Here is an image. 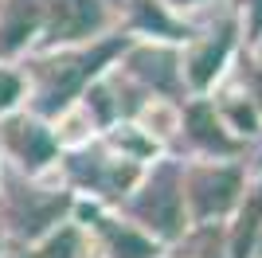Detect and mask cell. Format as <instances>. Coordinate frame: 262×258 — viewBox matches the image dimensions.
<instances>
[{
	"label": "cell",
	"instance_id": "15",
	"mask_svg": "<svg viewBox=\"0 0 262 258\" xmlns=\"http://www.w3.org/2000/svg\"><path fill=\"white\" fill-rule=\"evenodd\" d=\"M258 90H262V75H258Z\"/></svg>",
	"mask_w": 262,
	"mask_h": 258
},
{
	"label": "cell",
	"instance_id": "12",
	"mask_svg": "<svg viewBox=\"0 0 262 258\" xmlns=\"http://www.w3.org/2000/svg\"><path fill=\"white\" fill-rule=\"evenodd\" d=\"M141 20L149 24V28H161V32H172V28H168V20H164L161 12H157V8H149V0H141Z\"/></svg>",
	"mask_w": 262,
	"mask_h": 258
},
{
	"label": "cell",
	"instance_id": "11",
	"mask_svg": "<svg viewBox=\"0 0 262 258\" xmlns=\"http://www.w3.org/2000/svg\"><path fill=\"white\" fill-rule=\"evenodd\" d=\"M71 250H75V235H71V231H63V235L47 247V254H51V258H75Z\"/></svg>",
	"mask_w": 262,
	"mask_h": 258
},
{
	"label": "cell",
	"instance_id": "1",
	"mask_svg": "<svg viewBox=\"0 0 262 258\" xmlns=\"http://www.w3.org/2000/svg\"><path fill=\"white\" fill-rule=\"evenodd\" d=\"M118 51V43H102V47H94L90 55H82V59H75V63H63L67 71H59V75L51 78V86H47V98H43V110H59L67 102V94H75L78 82L86 75H94L102 63H106L110 55Z\"/></svg>",
	"mask_w": 262,
	"mask_h": 258
},
{
	"label": "cell",
	"instance_id": "5",
	"mask_svg": "<svg viewBox=\"0 0 262 258\" xmlns=\"http://www.w3.org/2000/svg\"><path fill=\"white\" fill-rule=\"evenodd\" d=\"M12 141H16L24 164H32V168L51 157V141H47V133H43V129H35V125H28V121H16V125H12Z\"/></svg>",
	"mask_w": 262,
	"mask_h": 258
},
{
	"label": "cell",
	"instance_id": "8",
	"mask_svg": "<svg viewBox=\"0 0 262 258\" xmlns=\"http://www.w3.org/2000/svg\"><path fill=\"white\" fill-rule=\"evenodd\" d=\"M110 239H114V250H118V258H149L153 250H149V243L137 235H129V231H114L110 227Z\"/></svg>",
	"mask_w": 262,
	"mask_h": 258
},
{
	"label": "cell",
	"instance_id": "13",
	"mask_svg": "<svg viewBox=\"0 0 262 258\" xmlns=\"http://www.w3.org/2000/svg\"><path fill=\"white\" fill-rule=\"evenodd\" d=\"M12 98H16V78L0 75V106H8Z\"/></svg>",
	"mask_w": 262,
	"mask_h": 258
},
{
	"label": "cell",
	"instance_id": "2",
	"mask_svg": "<svg viewBox=\"0 0 262 258\" xmlns=\"http://www.w3.org/2000/svg\"><path fill=\"white\" fill-rule=\"evenodd\" d=\"M98 24H102L98 0H51V35H59V39L86 35Z\"/></svg>",
	"mask_w": 262,
	"mask_h": 258
},
{
	"label": "cell",
	"instance_id": "4",
	"mask_svg": "<svg viewBox=\"0 0 262 258\" xmlns=\"http://www.w3.org/2000/svg\"><path fill=\"white\" fill-rule=\"evenodd\" d=\"M137 211H141L145 219L157 227V231L172 235V231H176V219H180V215H176V192H172V184L161 180L153 192H149L141 204H137Z\"/></svg>",
	"mask_w": 262,
	"mask_h": 258
},
{
	"label": "cell",
	"instance_id": "3",
	"mask_svg": "<svg viewBox=\"0 0 262 258\" xmlns=\"http://www.w3.org/2000/svg\"><path fill=\"white\" fill-rule=\"evenodd\" d=\"M235 188H239L235 172H204V176H196V184H192L196 211H200V215H215V211H223V207L235 200Z\"/></svg>",
	"mask_w": 262,
	"mask_h": 258
},
{
	"label": "cell",
	"instance_id": "14",
	"mask_svg": "<svg viewBox=\"0 0 262 258\" xmlns=\"http://www.w3.org/2000/svg\"><path fill=\"white\" fill-rule=\"evenodd\" d=\"M258 24H262V0H258Z\"/></svg>",
	"mask_w": 262,
	"mask_h": 258
},
{
	"label": "cell",
	"instance_id": "9",
	"mask_svg": "<svg viewBox=\"0 0 262 258\" xmlns=\"http://www.w3.org/2000/svg\"><path fill=\"white\" fill-rule=\"evenodd\" d=\"M192 125H196V137H200V141H208V145H219V149H227V141L219 137L215 125H211L208 110H196V114H192Z\"/></svg>",
	"mask_w": 262,
	"mask_h": 258
},
{
	"label": "cell",
	"instance_id": "10",
	"mask_svg": "<svg viewBox=\"0 0 262 258\" xmlns=\"http://www.w3.org/2000/svg\"><path fill=\"white\" fill-rule=\"evenodd\" d=\"M258 211H262V196L251 204V211H247V219H243V227H239V258L247 254V247H251V235H254V219H258Z\"/></svg>",
	"mask_w": 262,
	"mask_h": 258
},
{
	"label": "cell",
	"instance_id": "6",
	"mask_svg": "<svg viewBox=\"0 0 262 258\" xmlns=\"http://www.w3.org/2000/svg\"><path fill=\"white\" fill-rule=\"evenodd\" d=\"M227 43H231L227 35H219V43H211L208 51H204L196 63H192V78H196L200 86H204V82H208V78L219 71V59H223V51H227Z\"/></svg>",
	"mask_w": 262,
	"mask_h": 258
},
{
	"label": "cell",
	"instance_id": "7",
	"mask_svg": "<svg viewBox=\"0 0 262 258\" xmlns=\"http://www.w3.org/2000/svg\"><path fill=\"white\" fill-rule=\"evenodd\" d=\"M137 67H141V75L157 78V86H168L172 82V59L168 55H137Z\"/></svg>",
	"mask_w": 262,
	"mask_h": 258
}]
</instances>
